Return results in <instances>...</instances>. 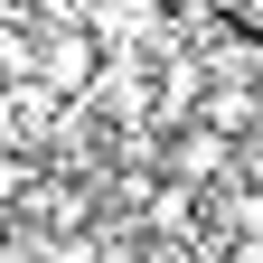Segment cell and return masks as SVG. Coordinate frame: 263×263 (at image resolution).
<instances>
[{
  "label": "cell",
  "instance_id": "obj_4",
  "mask_svg": "<svg viewBox=\"0 0 263 263\" xmlns=\"http://www.w3.org/2000/svg\"><path fill=\"white\" fill-rule=\"evenodd\" d=\"M19 141H28V132H19V94L0 85V151H19Z\"/></svg>",
  "mask_w": 263,
  "mask_h": 263
},
{
  "label": "cell",
  "instance_id": "obj_1",
  "mask_svg": "<svg viewBox=\"0 0 263 263\" xmlns=\"http://www.w3.org/2000/svg\"><path fill=\"white\" fill-rule=\"evenodd\" d=\"M170 179L197 188V197L226 188V179H235V141H226L216 122H179V132H170Z\"/></svg>",
  "mask_w": 263,
  "mask_h": 263
},
{
  "label": "cell",
  "instance_id": "obj_3",
  "mask_svg": "<svg viewBox=\"0 0 263 263\" xmlns=\"http://www.w3.org/2000/svg\"><path fill=\"white\" fill-rule=\"evenodd\" d=\"M47 85H57V94H76V85H94V28H85V38L66 28V38L47 47Z\"/></svg>",
  "mask_w": 263,
  "mask_h": 263
},
{
  "label": "cell",
  "instance_id": "obj_2",
  "mask_svg": "<svg viewBox=\"0 0 263 263\" xmlns=\"http://www.w3.org/2000/svg\"><path fill=\"white\" fill-rule=\"evenodd\" d=\"M197 122H216L226 141H254L263 132V85L254 76H216L207 94H197Z\"/></svg>",
  "mask_w": 263,
  "mask_h": 263
}]
</instances>
